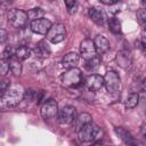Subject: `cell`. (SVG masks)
<instances>
[{
  "label": "cell",
  "instance_id": "4dcf8cb0",
  "mask_svg": "<svg viewBox=\"0 0 146 146\" xmlns=\"http://www.w3.org/2000/svg\"><path fill=\"white\" fill-rule=\"evenodd\" d=\"M0 33H1V38H0V41H1V43H3L5 41H6V38H7V32H6V30L2 27V29H0Z\"/></svg>",
  "mask_w": 146,
  "mask_h": 146
},
{
  "label": "cell",
  "instance_id": "30bf717a",
  "mask_svg": "<svg viewBox=\"0 0 146 146\" xmlns=\"http://www.w3.org/2000/svg\"><path fill=\"white\" fill-rule=\"evenodd\" d=\"M76 108L74 106H64L59 114H58V120L60 124H71L74 119L76 117Z\"/></svg>",
  "mask_w": 146,
  "mask_h": 146
},
{
  "label": "cell",
  "instance_id": "52a82bcc",
  "mask_svg": "<svg viewBox=\"0 0 146 146\" xmlns=\"http://www.w3.org/2000/svg\"><path fill=\"white\" fill-rule=\"evenodd\" d=\"M40 113H41V116L44 119V120H52V119H56L57 115L59 114L58 112V105H57V102L55 99H47L42 106H41V110H40Z\"/></svg>",
  "mask_w": 146,
  "mask_h": 146
},
{
  "label": "cell",
  "instance_id": "44dd1931",
  "mask_svg": "<svg viewBox=\"0 0 146 146\" xmlns=\"http://www.w3.org/2000/svg\"><path fill=\"white\" fill-rule=\"evenodd\" d=\"M27 16H29V19L32 22V21H35V19H39V18H43L44 16V10L40 7H35V8H31L27 10Z\"/></svg>",
  "mask_w": 146,
  "mask_h": 146
},
{
  "label": "cell",
  "instance_id": "9a60e30c",
  "mask_svg": "<svg viewBox=\"0 0 146 146\" xmlns=\"http://www.w3.org/2000/svg\"><path fill=\"white\" fill-rule=\"evenodd\" d=\"M116 60H117V64L124 70H128L131 66V55L128 50L119 51L116 55Z\"/></svg>",
  "mask_w": 146,
  "mask_h": 146
},
{
  "label": "cell",
  "instance_id": "8992f818",
  "mask_svg": "<svg viewBox=\"0 0 146 146\" xmlns=\"http://www.w3.org/2000/svg\"><path fill=\"white\" fill-rule=\"evenodd\" d=\"M65 35H66V29H65V25L62 24V23L54 24L50 27V30L48 31V33L46 34L47 39L51 43H59V42H62L65 39Z\"/></svg>",
  "mask_w": 146,
  "mask_h": 146
},
{
  "label": "cell",
  "instance_id": "836d02e7",
  "mask_svg": "<svg viewBox=\"0 0 146 146\" xmlns=\"http://www.w3.org/2000/svg\"><path fill=\"white\" fill-rule=\"evenodd\" d=\"M140 88H141V90L143 91H145L146 92V78L143 80V82H141V86H140Z\"/></svg>",
  "mask_w": 146,
  "mask_h": 146
},
{
  "label": "cell",
  "instance_id": "f1b7e54d",
  "mask_svg": "<svg viewBox=\"0 0 146 146\" xmlns=\"http://www.w3.org/2000/svg\"><path fill=\"white\" fill-rule=\"evenodd\" d=\"M15 55V52H14V50H13V48L11 47H7L6 49H5V51L2 52V57L1 58H3V59H9L10 57H13Z\"/></svg>",
  "mask_w": 146,
  "mask_h": 146
},
{
  "label": "cell",
  "instance_id": "484cf974",
  "mask_svg": "<svg viewBox=\"0 0 146 146\" xmlns=\"http://www.w3.org/2000/svg\"><path fill=\"white\" fill-rule=\"evenodd\" d=\"M35 96H36V91H34L33 89H26L24 91V99L26 102L35 100Z\"/></svg>",
  "mask_w": 146,
  "mask_h": 146
},
{
  "label": "cell",
  "instance_id": "ffe728a7",
  "mask_svg": "<svg viewBox=\"0 0 146 146\" xmlns=\"http://www.w3.org/2000/svg\"><path fill=\"white\" fill-rule=\"evenodd\" d=\"M21 62H22V60L18 59L15 55L8 59L9 68H10V71H11L13 74H15V75H21V73H22V64H21Z\"/></svg>",
  "mask_w": 146,
  "mask_h": 146
},
{
  "label": "cell",
  "instance_id": "ac0fdd59",
  "mask_svg": "<svg viewBox=\"0 0 146 146\" xmlns=\"http://www.w3.org/2000/svg\"><path fill=\"white\" fill-rule=\"evenodd\" d=\"M89 122H91V115L88 113H81V114L76 115V117L72 122V125H73L74 130L78 131L81 127H83L84 124H87Z\"/></svg>",
  "mask_w": 146,
  "mask_h": 146
},
{
  "label": "cell",
  "instance_id": "2e32d148",
  "mask_svg": "<svg viewBox=\"0 0 146 146\" xmlns=\"http://www.w3.org/2000/svg\"><path fill=\"white\" fill-rule=\"evenodd\" d=\"M79 59H80V56L76 52H68L63 57L62 65L65 68H72V67H75L78 65Z\"/></svg>",
  "mask_w": 146,
  "mask_h": 146
},
{
  "label": "cell",
  "instance_id": "83f0119b",
  "mask_svg": "<svg viewBox=\"0 0 146 146\" xmlns=\"http://www.w3.org/2000/svg\"><path fill=\"white\" fill-rule=\"evenodd\" d=\"M137 19L140 24H146V9H139L137 11Z\"/></svg>",
  "mask_w": 146,
  "mask_h": 146
},
{
  "label": "cell",
  "instance_id": "d4e9b609",
  "mask_svg": "<svg viewBox=\"0 0 146 146\" xmlns=\"http://www.w3.org/2000/svg\"><path fill=\"white\" fill-rule=\"evenodd\" d=\"M99 64H100L99 57H95V58H92V59L86 60V67H87L88 70H95L96 67H98Z\"/></svg>",
  "mask_w": 146,
  "mask_h": 146
},
{
  "label": "cell",
  "instance_id": "5b68a950",
  "mask_svg": "<svg viewBox=\"0 0 146 146\" xmlns=\"http://www.w3.org/2000/svg\"><path fill=\"white\" fill-rule=\"evenodd\" d=\"M104 86L110 94H115L119 91L121 86V79L115 71H107L104 75Z\"/></svg>",
  "mask_w": 146,
  "mask_h": 146
},
{
  "label": "cell",
  "instance_id": "4316f807",
  "mask_svg": "<svg viewBox=\"0 0 146 146\" xmlns=\"http://www.w3.org/2000/svg\"><path fill=\"white\" fill-rule=\"evenodd\" d=\"M9 70H10V68H9V63H8V60L1 58V63H0V73H1V75L5 76V75L8 73Z\"/></svg>",
  "mask_w": 146,
  "mask_h": 146
},
{
  "label": "cell",
  "instance_id": "603a6c76",
  "mask_svg": "<svg viewBox=\"0 0 146 146\" xmlns=\"http://www.w3.org/2000/svg\"><path fill=\"white\" fill-rule=\"evenodd\" d=\"M138 100H139V95L137 92H131L127 97L124 105H125L127 108H135L137 106V104H138Z\"/></svg>",
  "mask_w": 146,
  "mask_h": 146
},
{
  "label": "cell",
  "instance_id": "cb8c5ba5",
  "mask_svg": "<svg viewBox=\"0 0 146 146\" xmlns=\"http://www.w3.org/2000/svg\"><path fill=\"white\" fill-rule=\"evenodd\" d=\"M65 6L67 8L68 14H74L78 9V1L76 0H64Z\"/></svg>",
  "mask_w": 146,
  "mask_h": 146
},
{
  "label": "cell",
  "instance_id": "7a4b0ae2",
  "mask_svg": "<svg viewBox=\"0 0 146 146\" xmlns=\"http://www.w3.org/2000/svg\"><path fill=\"white\" fill-rule=\"evenodd\" d=\"M7 18H8V23L15 29H24V27H26L27 22L30 21L29 16H27V11H24V10L17 9V8L10 9L8 11Z\"/></svg>",
  "mask_w": 146,
  "mask_h": 146
},
{
  "label": "cell",
  "instance_id": "8fae6325",
  "mask_svg": "<svg viewBox=\"0 0 146 146\" xmlns=\"http://www.w3.org/2000/svg\"><path fill=\"white\" fill-rule=\"evenodd\" d=\"M84 84H86V87H87V89L89 91L96 92V91H98V90H100L103 88V86H104V76L98 75V74H91L86 79Z\"/></svg>",
  "mask_w": 146,
  "mask_h": 146
},
{
  "label": "cell",
  "instance_id": "d6a6232c",
  "mask_svg": "<svg viewBox=\"0 0 146 146\" xmlns=\"http://www.w3.org/2000/svg\"><path fill=\"white\" fill-rule=\"evenodd\" d=\"M102 3H104V5H106V6H112L113 3H115L116 2V0H99Z\"/></svg>",
  "mask_w": 146,
  "mask_h": 146
},
{
  "label": "cell",
  "instance_id": "9c48e42d",
  "mask_svg": "<svg viewBox=\"0 0 146 146\" xmlns=\"http://www.w3.org/2000/svg\"><path fill=\"white\" fill-rule=\"evenodd\" d=\"M51 26H52L51 22L47 18H39V19L32 21L30 23V27H31L32 32H34L36 34H41V35H46Z\"/></svg>",
  "mask_w": 146,
  "mask_h": 146
},
{
  "label": "cell",
  "instance_id": "5bb4252c",
  "mask_svg": "<svg viewBox=\"0 0 146 146\" xmlns=\"http://www.w3.org/2000/svg\"><path fill=\"white\" fill-rule=\"evenodd\" d=\"M88 15L91 18V21L94 23H96L97 25H104V23L106 21V17H105L104 13L100 9L95 8V7H91V8L88 9Z\"/></svg>",
  "mask_w": 146,
  "mask_h": 146
},
{
  "label": "cell",
  "instance_id": "3957f363",
  "mask_svg": "<svg viewBox=\"0 0 146 146\" xmlns=\"http://www.w3.org/2000/svg\"><path fill=\"white\" fill-rule=\"evenodd\" d=\"M82 73L79 68L72 67L62 75V86L66 88H75L82 83Z\"/></svg>",
  "mask_w": 146,
  "mask_h": 146
},
{
  "label": "cell",
  "instance_id": "f546056e",
  "mask_svg": "<svg viewBox=\"0 0 146 146\" xmlns=\"http://www.w3.org/2000/svg\"><path fill=\"white\" fill-rule=\"evenodd\" d=\"M9 87H10V81L9 80H6V79H2L1 82H0V90H1L0 95H2Z\"/></svg>",
  "mask_w": 146,
  "mask_h": 146
},
{
  "label": "cell",
  "instance_id": "277c9868",
  "mask_svg": "<svg viewBox=\"0 0 146 146\" xmlns=\"http://www.w3.org/2000/svg\"><path fill=\"white\" fill-rule=\"evenodd\" d=\"M76 132H78L79 140L82 143H90L94 139L99 138V135H102V130L97 125L92 124L91 122L81 127Z\"/></svg>",
  "mask_w": 146,
  "mask_h": 146
},
{
  "label": "cell",
  "instance_id": "6da1fadb",
  "mask_svg": "<svg viewBox=\"0 0 146 146\" xmlns=\"http://www.w3.org/2000/svg\"><path fill=\"white\" fill-rule=\"evenodd\" d=\"M24 89L21 84H13L10 86L2 95H0V103H1V108H11L17 106L21 100L24 98Z\"/></svg>",
  "mask_w": 146,
  "mask_h": 146
},
{
  "label": "cell",
  "instance_id": "d6986e66",
  "mask_svg": "<svg viewBox=\"0 0 146 146\" xmlns=\"http://www.w3.org/2000/svg\"><path fill=\"white\" fill-rule=\"evenodd\" d=\"M31 52H32V50H31V48H30L29 46L22 44V46H19V47L16 48V50H15V56H16L18 59H21V60H25V59L30 58Z\"/></svg>",
  "mask_w": 146,
  "mask_h": 146
},
{
  "label": "cell",
  "instance_id": "ba28073f",
  "mask_svg": "<svg viewBox=\"0 0 146 146\" xmlns=\"http://www.w3.org/2000/svg\"><path fill=\"white\" fill-rule=\"evenodd\" d=\"M80 55L84 60L92 59L97 57V50L95 47V43L91 39H84L80 43Z\"/></svg>",
  "mask_w": 146,
  "mask_h": 146
},
{
  "label": "cell",
  "instance_id": "7402d4cb",
  "mask_svg": "<svg viewBox=\"0 0 146 146\" xmlns=\"http://www.w3.org/2000/svg\"><path fill=\"white\" fill-rule=\"evenodd\" d=\"M108 29L112 33L114 34H120L121 33V23L116 17H112L108 19Z\"/></svg>",
  "mask_w": 146,
  "mask_h": 146
},
{
  "label": "cell",
  "instance_id": "e0dca14e",
  "mask_svg": "<svg viewBox=\"0 0 146 146\" xmlns=\"http://www.w3.org/2000/svg\"><path fill=\"white\" fill-rule=\"evenodd\" d=\"M115 133L120 137V139L124 144H127V145H135L136 144V140L133 139L132 135L127 129H124L123 127H116L115 128Z\"/></svg>",
  "mask_w": 146,
  "mask_h": 146
},
{
  "label": "cell",
  "instance_id": "4fadbf2b",
  "mask_svg": "<svg viewBox=\"0 0 146 146\" xmlns=\"http://www.w3.org/2000/svg\"><path fill=\"white\" fill-rule=\"evenodd\" d=\"M33 51H34V54H35L38 57H41V58H47V57H49L50 54H51V49H50V47L48 46V43H47L44 40L39 41V42L35 44Z\"/></svg>",
  "mask_w": 146,
  "mask_h": 146
},
{
  "label": "cell",
  "instance_id": "7c38bea8",
  "mask_svg": "<svg viewBox=\"0 0 146 146\" xmlns=\"http://www.w3.org/2000/svg\"><path fill=\"white\" fill-rule=\"evenodd\" d=\"M94 43H95L97 54H99V55H103V54L107 52L108 49H110V42H108V40L104 35H102V34H98L95 38Z\"/></svg>",
  "mask_w": 146,
  "mask_h": 146
},
{
  "label": "cell",
  "instance_id": "1f68e13d",
  "mask_svg": "<svg viewBox=\"0 0 146 146\" xmlns=\"http://www.w3.org/2000/svg\"><path fill=\"white\" fill-rule=\"evenodd\" d=\"M140 132H141V136L144 137L145 141H146V123H143L141 127H140Z\"/></svg>",
  "mask_w": 146,
  "mask_h": 146
},
{
  "label": "cell",
  "instance_id": "e575fe53",
  "mask_svg": "<svg viewBox=\"0 0 146 146\" xmlns=\"http://www.w3.org/2000/svg\"><path fill=\"white\" fill-rule=\"evenodd\" d=\"M6 1H11V0H6Z\"/></svg>",
  "mask_w": 146,
  "mask_h": 146
}]
</instances>
